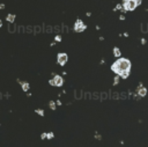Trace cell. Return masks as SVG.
<instances>
[{"mask_svg": "<svg viewBox=\"0 0 148 147\" xmlns=\"http://www.w3.org/2000/svg\"><path fill=\"white\" fill-rule=\"evenodd\" d=\"M22 88H23V90H25V91H27V90L29 89V84H28L27 82H23V83H22Z\"/></svg>", "mask_w": 148, "mask_h": 147, "instance_id": "cell-9", "label": "cell"}, {"mask_svg": "<svg viewBox=\"0 0 148 147\" xmlns=\"http://www.w3.org/2000/svg\"><path fill=\"white\" fill-rule=\"evenodd\" d=\"M86 29V24L81 21V20H77L76 22H75V25H74V30L76 31V32H80V31H83Z\"/></svg>", "mask_w": 148, "mask_h": 147, "instance_id": "cell-4", "label": "cell"}, {"mask_svg": "<svg viewBox=\"0 0 148 147\" xmlns=\"http://www.w3.org/2000/svg\"><path fill=\"white\" fill-rule=\"evenodd\" d=\"M14 20H15V15L9 14V15L7 16V21H8V22H14Z\"/></svg>", "mask_w": 148, "mask_h": 147, "instance_id": "cell-7", "label": "cell"}, {"mask_svg": "<svg viewBox=\"0 0 148 147\" xmlns=\"http://www.w3.org/2000/svg\"><path fill=\"white\" fill-rule=\"evenodd\" d=\"M37 112H38L39 115H43V111H42V110H37Z\"/></svg>", "mask_w": 148, "mask_h": 147, "instance_id": "cell-10", "label": "cell"}, {"mask_svg": "<svg viewBox=\"0 0 148 147\" xmlns=\"http://www.w3.org/2000/svg\"><path fill=\"white\" fill-rule=\"evenodd\" d=\"M62 82H64V80H62V78L60 75H56L52 80H50V83L52 86H57V87H60L62 84Z\"/></svg>", "mask_w": 148, "mask_h": 147, "instance_id": "cell-3", "label": "cell"}, {"mask_svg": "<svg viewBox=\"0 0 148 147\" xmlns=\"http://www.w3.org/2000/svg\"><path fill=\"white\" fill-rule=\"evenodd\" d=\"M67 59H68V57H67L66 53H59V54H58V64H59V65L64 66V65L67 63Z\"/></svg>", "mask_w": 148, "mask_h": 147, "instance_id": "cell-5", "label": "cell"}, {"mask_svg": "<svg viewBox=\"0 0 148 147\" xmlns=\"http://www.w3.org/2000/svg\"><path fill=\"white\" fill-rule=\"evenodd\" d=\"M1 24H2V22H1V20H0V27H1Z\"/></svg>", "mask_w": 148, "mask_h": 147, "instance_id": "cell-11", "label": "cell"}, {"mask_svg": "<svg viewBox=\"0 0 148 147\" xmlns=\"http://www.w3.org/2000/svg\"><path fill=\"white\" fill-rule=\"evenodd\" d=\"M146 93H147L146 88H141V89L139 90V95H140V96H145V95H146Z\"/></svg>", "mask_w": 148, "mask_h": 147, "instance_id": "cell-8", "label": "cell"}, {"mask_svg": "<svg viewBox=\"0 0 148 147\" xmlns=\"http://www.w3.org/2000/svg\"><path fill=\"white\" fill-rule=\"evenodd\" d=\"M113 53H114L116 57H120V54H121V52H120V50L118 47H114L113 49Z\"/></svg>", "mask_w": 148, "mask_h": 147, "instance_id": "cell-6", "label": "cell"}, {"mask_svg": "<svg viewBox=\"0 0 148 147\" xmlns=\"http://www.w3.org/2000/svg\"><path fill=\"white\" fill-rule=\"evenodd\" d=\"M111 69L114 73H117L119 76L125 79V78L128 76V73H130V69H131V61L128 59L120 58V59H118L117 61L113 63V65L111 66Z\"/></svg>", "mask_w": 148, "mask_h": 147, "instance_id": "cell-1", "label": "cell"}, {"mask_svg": "<svg viewBox=\"0 0 148 147\" xmlns=\"http://www.w3.org/2000/svg\"><path fill=\"white\" fill-rule=\"evenodd\" d=\"M140 0H125L124 1V8L125 10H134L138 5H140Z\"/></svg>", "mask_w": 148, "mask_h": 147, "instance_id": "cell-2", "label": "cell"}]
</instances>
